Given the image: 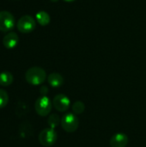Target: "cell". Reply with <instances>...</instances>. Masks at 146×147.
<instances>
[{
    "label": "cell",
    "instance_id": "4fadbf2b",
    "mask_svg": "<svg viewBox=\"0 0 146 147\" xmlns=\"http://www.w3.org/2000/svg\"><path fill=\"white\" fill-rule=\"evenodd\" d=\"M47 123L51 128L54 129L55 127H57L61 123V119L59 118V116L58 115L52 114V115H50V116L47 120Z\"/></svg>",
    "mask_w": 146,
    "mask_h": 147
},
{
    "label": "cell",
    "instance_id": "52a82bcc",
    "mask_svg": "<svg viewBox=\"0 0 146 147\" xmlns=\"http://www.w3.org/2000/svg\"><path fill=\"white\" fill-rule=\"evenodd\" d=\"M70 99L63 94H59L52 100V106L59 112H65L70 108Z\"/></svg>",
    "mask_w": 146,
    "mask_h": 147
},
{
    "label": "cell",
    "instance_id": "e0dca14e",
    "mask_svg": "<svg viewBox=\"0 0 146 147\" xmlns=\"http://www.w3.org/2000/svg\"><path fill=\"white\" fill-rule=\"evenodd\" d=\"M64 1H65V2H73L75 0H64Z\"/></svg>",
    "mask_w": 146,
    "mask_h": 147
},
{
    "label": "cell",
    "instance_id": "277c9868",
    "mask_svg": "<svg viewBox=\"0 0 146 147\" xmlns=\"http://www.w3.org/2000/svg\"><path fill=\"white\" fill-rule=\"evenodd\" d=\"M57 138V133L53 128H45L39 134V142L43 146H52L55 144Z\"/></svg>",
    "mask_w": 146,
    "mask_h": 147
},
{
    "label": "cell",
    "instance_id": "9a60e30c",
    "mask_svg": "<svg viewBox=\"0 0 146 147\" xmlns=\"http://www.w3.org/2000/svg\"><path fill=\"white\" fill-rule=\"evenodd\" d=\"M9 102V96L4 90L0 89V109L4 108Z\"/></svg>",
    "mask_w": 146,
    "mask_h": 147
},
{
    "label": "cell",
    "instance_id": "7c38bea8",
    "mask_svg": "<svg viewBox=\"0 0 146 147\" xmlns=\"http://www.w3.org/2000/svg\"><path fill=\"white\" fill-rule=\"evenodd\" d=\"M13 82V75L9 71H3L0 73V85L9 86Z\"/></svg>",
    "mask_w": 146,
    "mask_h": 147
},
{
    "label": "cell",
    "instance_id": "8992f818",
    "mask_svg": "<svg viewBox=\"0 0 146 147\" xmlns=\"http://www.w3.org/2000/svg\"><path fill=\"white\" fill-rule=\"evenodd\" d=\"M15 26V17L9 11H0V31L8 32Z\"/></svg>",
    "mask_w": 146,
    "mask_h": 147
},
{
    "label": "cell",
    "instance_id": "5bb4252c",
    "mask_svg": "<svg viewBox=\"0 0 146 147\" xmlns=\"http://www.w3.org/2000/svg\"><path fill=\"white\" fill-rule=\"evenodd\" d=\"M84 103L80 102V101H77L76 102H74L73 106H72V111L73 113L77 115H81L83 113L84 111Z\"/></svg>",
    "mask_w": 146,
    "mask_h": 147
},
{
    "label": "cell",
    "instance_id": "8fae6325",
    "mask_svg": "<svg viewBox=\"0 0 146 147\" xmlns=\"http://www.w3.org/2000/svg\"><path fill=\"white\" fill-rule=\"evenodd\" d=\"M35 17H36L38 23L41 26H46L50 22V16L46 11L40 10V11L37 12Z\"/></svg>",
    "mask_w": 146,
    "mask_h": 147
},
{
    "label": "cell",
    "instance_id": "7a4b0ae2",
    "mask_svg": "<svg viewBox=\"0 0 146 147\" xmlns=\"http://www.w3.org/2000/svg\"><path fill=\"white\" fill-rule=\"evenodd\" d=\"M79 122L74 113H66L61 119V127L67 133H73L78 127Z\"/></svg>",
    "mask_w": 146,
    "mask_h": 147
},
{
    "label": "cell",
    "instance_id": "ac0fdd59",
    "mask_svg": "<svg viewBox=\"0 0 146 147\" xmlns=\"http://www.w3.org/2000/svg\"><path fill=\"white\" fill-rule=\"evenodd\" d=\"M51 2H53V3H56V2H58L59 0H50Z\"/></svg>",
    "mask_w": 146,
    "mask_h": 147
},
{
    "label": "cell",
    "instance_id": "ba28073f",
    "mask_svg": "<svg viewBox=\"0 0 146 147\" xmlns=\"http://www.w3.org/2000/svg\"><path fill=\"white\" fill-rule=\"evenodd\" d=\"M128 143V137L123 133L115 134L110 139V146L111 147H126Z\"/></svg>",
    "mask_w": 146,
    "mask_h": 147
},
{
    "label": "cell",
    "instance_id": "6da1fadb",
    "mask_svg": "<svg viewBox=\"0 0 146 147\" xmlns=\"http://www.w3.org/2000/svg\"><path fill=\"white\" fill-rule=\"evenodd\" d=\"M46 78V73L45 70L39 66L31 67L25 73V79L31 85H40L45 82Z\"/></svg>",
    "mask_w": 146,
    "mask_h": 147
},
{
    "label": "cell",
    "instance_id": "2e32d148",
    "mask_svg": "<svg viewBox=\"0 0 146 147\" xmlns=\"http://www.w3.org/2000/svg\"><path fill=\"white\" fill-rule=\"evenodd\" d=\"M40 93H41V95H42L43 96H46V94L47 93V87L42 86V87L40 88Z\"/></svg>",
    "mask_w": 146,
    "mask_h": 147
},
{
    "label": "cell",
    "instance_id": "5b68a950",
    "mask_svg": "<svg viewBox=\"0 0 146 147\" xmlns=\"http://www.w3.org/2000/svg\"><path fill=\"white\" fill-rule=\"evenodd\" d=\"M17 29L23 34H28L30 32H32L35 27H36V22L35 20L31 16H22L16 24Z\"/></svg>",
    "mask_w": 146,
    "mask_h": 147
},
{
    "label": "cell",
    "instance_id": "30bf717a",
    "mask_svg": "<svg viewBox=\"0 0 146 147\" xmlns=\"http://www.w3.org/2000/svg\"><path fill=\"white\" fill-rule=\"evenodd\" d=\"M47 81H48V84L53 87V88H58V87H60L63 83H64V78L63 77L58 73V72H52L51 74H49L48 78H47Z\"/></svg>",
    "mask_w": 146,
    "mask_h": 147
},
{
    "label": "cell",
    "instance_id": "9c48e42d",
    "mask_svg": "<svg viewBox=\"0 0 146 147\" xmlns=\"http://www.w3.org/2000/svg\"><path fill=\"white\" fill-rule=\"evenodd\" d=\"M19 42V37L15 32L6 34L3 39V44L7 49H12L16 47Z\"/></svg>",
    "mask_w": 146,
    "mask_h": 147
},
{
    "label": "cell",
    "instance_id": "3957f363",
    "mask_svg": "<svg viewBox=\"0 0 146 147\" xmlns=\"http://www.w3.org/2000/svg\"><path fill=\"white\" fill-rule=\"evenodd\" d=\"M52 102L50 101V99L46 96H42L40 97H39L34 104V109L36 113L40 115V116H46L50 114L51 110H52Z\"/></svg>",
    "mask_w": 146,
    "mask_h": 147
}]
</instances>
